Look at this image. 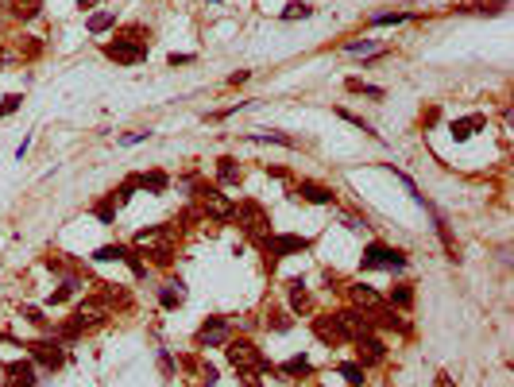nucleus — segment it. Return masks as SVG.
Here are the masks:
<instances>
[{
  "mask_svg": "<svg viewBox=\"0 0 514 387\" xmlns=\"http://www.w3.org/2000/svg\"><path fill=\"white\" fill-rule=\"evenodd\" d=\"M244 109H252V101H236V105H228V109H217V112H209L205 120L217 125V120H228V117H236V112H244Z\"/></svg>",
  "mask_w": 514,
  "mask_h": 387,
  "instance_id": "de8ad7c7",
  "label": "nucleus"
},
{
  "mask_svg": "<svg viewBox=\"0 0 514 387\" xmlns=\"http://www.w3.org/2000/svg\"><path fill=\"white\" fill-rule=\"evenodd\" d=\"M101 54L116 66H139V62H147V54H151V43H139V39H128V35L116 31L112 39L101 43Z\"/></svg>",
  "mask_w": 514,
  "mask_h": 387,
  "instance_id": "0eeeda50",
  "label": "nucleus"
},
{
  "mask_svg": "<svg viewBox=\"0 0 514 387\" xmlns=\"http://www.w3.org/2000/svg\"><path fill=\"white\" fill-rule=\"evenodd\" d=\"M476 132H487V112H464V117L449 120V136L464 144V139H472Z\"/></svg>",
  "mask_w": 514,
  "mask_h": 387,
  "instance_id": "6ab92c4d",
  "label": "nucleus"
},
{
  "mask_svg": "<svg viewBox=\"0 0 514 387\" xmlns=\"http://www.w3.org/2000/svg\"><path fill=\"white\" fill-rule=\"evenodd\" d=\"M294 194L302 197V202H310V205H321V209H333L337 205V190L325 186V183H317V178H298Z\"/></svg>",
  "mask_w": 514,
  "mask_h": 387,
  "instance_id": "2eb2a0df",
  "label": "nucleus"
},
{
  "mask_svg": "<svg viewBox=\"0 0 514 387\" xmlns=\"http://www.w3.org/2000/svg\"><path fill=\"white\" fill-rule=\"evenodd\" d=\"M247 144H279V147H290V151H298L302 147V139L290 136V132H279V128H259V132H247Z\"/></svg>",
  "mask_w": 514,
  "mask_h": 387,
  "instance_id": "b1692460",
  "label": "nucleus"
},
{
  "mask_svg": "<svg viewBox=\"0 0 514 387\" xmlns=\"http://www.w3.org/2000/svg\"><path fill=\"white\" fill-rule=\"evenodd\" d=\"M81 287H86L81 271H70V275H62V279H58V287H54L51 294H47V306H66V302H70L74 294L81 291Z\"/></svg>",
  "mask_w": 514,
  "mask_h": 387,
  "instance_id": "412c9836",
  "label": "nucleus"
},
{
  "mask_svg": "<svg viewBox=\"0 0 514 387\" xmlns=\"http://www.w3.org/2000/svg\"><path fill=\"white\" fill-rule=\"evenodd\" d=\"M352 349H356V360H360L363 368H383L387 364V357H391V345H387V337H379V333H368V337H356L352 341Z\"/></svg>",
  "mask_w": 514,
  "mask_h": 387,
  "instance_id": "9b49d317",
  "label": "nucleus"
},
{
  "mask_svg": "<svg viewBox=\"0 0 514 387\" xmlns=\"http://www.w3.org/2000/svg\"><path fill=\"white\" fill-rule=\"evenodd\" d=\"M23 349H28L31 364H35L39 372H62V368H66V360H70V349H66V345L58 341L54 333L35 337V341H28Z\"/></svg>",
  "mask_w": 514,
  "mask_h": 387,
  "instance_id": "423d86ee",
  "label": "nucleus"
},
{
  "mask_svg": "<svg viewBox=\"0 0 514 387\" xmlns=\"http://www.w3.org/2000/svg\"><path fill=\"white\" fill-rule=\"evenodd\" d=\"M410 20H418V12H375V16H368V20H363V28H368V31H375V28H399V23H410Z\"/></svg>",
  "mask_w": 514,
  "mask_h": 387,
  "instance_id": "2f4dec72",
  "label": "nucleus"
},
{
  "mask_svg": "<svg viewBox=\"0 0 514 387\" xmlns=\"http://www.w3.org/2000/svg\"><path fill=\"white\" fill-rule=\"evenodd\" d=\"M28 151H31V136H23V139H20V147H16V159L23 163V155H28Z\"/></svg>",
  "mask_w": 514,
  "mask_h": 387,
  "instance_id": "4d7b16f0",
  "label": "nucleus"
},
{
  "mask_svg": "<svg viewBox=\"0 0 514 387\" xmlns=\"http://www.w3.org/2000/svg\"><path fill=\"white\" fill-rule=\"evenodd\" d=\"M128 252H132L128 241H109V244H97V248L89 252V260H93V263H124V260H128Z\"/></svg>",
  "mask_w": 514,
  "mask_h": 387,
  "instance_id": "a878e982",
  "label": "nucleus"
},
{
  "mask_svg": "<svg viewBox=\"0 0 514 387\" xmlns=\"http://www.w3.org/2000/svg\"><path fill=\"white\" fill-rule=\"evenodd\" d=\"M344 93L368 97V101H383L387 89H383V86H371V81H363V78H344Z\"/></svg>",
  "mask_w": 514,
  "mask_h": 387,
  "instance_id": "72a5a7b5",
  "label": "nucleus"
},
{
  "mask_svg": "<svg viewBox=\"0 0 514 387\" xmlns=\"http://www.w3.org/2000/svg\"><path fill=\"white\" fill-rule=\"evenodd\" d=\"M286 310H290L294 318L317 314V306H313V294H310V287H305V279H286Z\"/></svg>",
  "mask_w": 514,
  "mask_h": 387,
  "instance_id": "dca6fc26",
  "label": "nucleus"
},
{
  "mask_svg": "<svg viewBox=\"0 0 514 387\" xmlns=\"http://www.w3.org/2000/svg\"><path fill=\"white\" fill-rule=\"evenodd\" d=\"M0 387H39V368L31 364V357H16L4 364V383Z\"/></svg>",
  "mask_w": 514,
  "mask_h": 387,
  "instance_id": "4468645a",
  "label": "nucleus"
},
{
  "mask_svg": "<svg viewBox=\"0 0 514 387\" xmlns=\"http://www.w3.org/2000/svg\"><path fill=\"white\" fill-rule=\"evenodd\" d=\"M78 8L89 16V12H97V0H78Z\"/></svg>",
  "mask_w": 514,
  "mask_h": 387,
  "instance_id": "13d9d810",
  "label": "nucleus"
},
{
  "mask_svg": "<svg viewBox=\"0 0 514 387\" xmlns=\"http://www.w3.org/2000/svg\"><path fill=\"white\" fill-rule=\"evenodd\" d=\"M414 299H418V291H414V283H395L391 291L383 294V302H387V306L402 310V314H410V310H414Z\"/></svg>",
  "mask_w": 514,
  "mask_h": 387,
  "instance_id": "bb28decb",
  "label": "nucleus"
},
{
  "mask_svg": "<svg viewBox=\"0 0 514 387\" xmlns=\"http://www.w3.org/2000/svg\"><path fill=\"white\" fill-rule=\"evenodd\" d=\"M267 175H271V178H283V183H286V178H290V175H286L283 167H267Z\"/></svg>",
  "mask_w": 514,
  "mask_h": 387,
  "instance_id": "bf43d9fd",
  "label": "nucleus"
},
{
  "mask_svg": "<svg viewBox=\"0 0 514 387\" xmlns=\"http://www.w3.org/2000/svg\"><path fill=\"white\" fill-rule=\"evenodd\" d=\"M337 376H341L348 387H363V383H368V368H363L360 360H341V364H337Z\"/></svg>",
  "mask_w": 514,
  "mask_h": 387,
  "instance_id": "c9c22d12",
  "label": "nucleus"
},
{
  "mask_svg": "<svg viewBox=\"0 0 514 387\" xmlns=\"http://www.w3.org/2000/svg\"><path fill=\"white\" fill-rule=\"evenodd\" d=\"M197 62V54H186V51H174V54H167V66H174V70H178V66H194Z\"/></svg>",
  "mask_w": 514,
  "mask_h": 387,
  "instance_id": "3c124183",
  "label": "nucleus"
},
{
  "mask_svg": "<svg viewBox=\"0 0 514 387\" xmlns=\"http://www.w3.org/2000/svg\"><path fill=\"white\" fill-rule=\"evenodd\" d=\"M221 349H225V360L236 368V372H255V376H263V380L275 376V364H271L267 352H263L252 337H236V333H232Z\"/></svg>",
  "mask_w": 514,
  "mask_h": 387,
  "instance_id": "f03ea898",
  "label": "nucleus"
},
{
  "mask_svg": "<svg viewBox=\"0 0 514 387\" xmlns=\"http://www.w3.org/2000/svg\"><path fill=\"white\" fill-rule=\"evenodd\" d=\"M379 167H383V171H391V175L399 178V183H402V190L410 194V202H414V205H421V209H429V197H426V194L418 190V183H414V178L406 175L402 167H395V163H379Z\"/></svg>",
  "mask_w": 514,
  "mask_h": 387,
  "instance_id": "c756f323",
  "label": "nucleus"
},
{
  "mask_svg": "<svg viewBox=\"0 0 514 387\" xmlns=\"http://www.w3.org/2000/svg\"><path fill=\"white\" fill-rule=\"evenodd\" d=\"M20 59H16V51H4V47H0V70H8V66H16Z\"/></svg>",
  "mask_w": 514,
  "mask_h": 387,
  "instance_id": "864d4df0",
  "label": "nucleus"
},
{
  "mask_svg": "<svg viewBox=\"0 0 514 387\" xmlns=\"http://www.w3.org/2000/svg\"><path fill=\"white\" fill-rule=\"evenodd\" d=\"M228 337H232V318L213 314V318H205V322L194 329V349H201V352L221 349V345H225Z\"/></svg>",
  "mask_w": 514,
  "mask_h": 387,
  "instance_id": "9d476101",
  "label": "nucleus"
},
{
  "mask_svg": "<svg viewBox=\"0 0 514 387\" xmlns=\"http://www.w3.org/2000/svg\"><path fill=\"white\" fill-rule=\"evenodd\" d=\"M51 333H54L58 341L66 345V349H70V345H78L81 337H86V329H81L78 322H74V318H66V322H58V325H51Z\"/></svg>",
  "mask_w": 514,
  "mask_h": 387,
  "instance_id": "e433bc0d",
  "label": "nucleus"
},
{
  "mask_svg": "<svg viewBox=\"0 0 514 387\" xmlns=\"http://www.w3.org/2000/svg\"><path fill=\"white\" fill-rule=\"evenodd\" d=\"M20 318H23V322H31L35 329H43V333H51V318H47L43 306H35V302H23V306H20Z\"/></svg>",
  "mask_w": 514,
  "mask_h": 387,
  "instance_id": "a19ab883",
  "label": "nucleus"
},
{
  "mask_svg": "<svg viewBox=\"0 0 514 387\" xmlns=\"http://www.w3.org/2000/svg\"><path fill=\"white\" fill-rule=\"evenodd\" d=\"M86 31L89 35H109V31H116V12L112 8H97V12L86 16Z\"/></svg>",
  "mask_w": 514,
  "mask_h": 387,
  "instance_id": "c85d7f7f",
  "label": "nucleus"
},
{
  "mask_svg": "<svg viewBox=\"0 0 514 387\" xmlns=\"http://www.w3.org/2000/svg\"><path fill=\"white\" fill-rule=\"evenodd\" d=\"M310 16H313V4H310V0H290V4H283L279 20H283V23H298V20H310Z\"/></svg>",
  "mask_w": 514,
  "mask_h": 387,
  "instance_id": "4c0bfd02",
  "label": "nucleus"
},
{
  "mask_svg": "<svg viewBox=\"0 0 514 387\" xmlns=\"http://www.w3.org/2000/svg\"><path fill=\"white\" fill-rule=\"evenodd\" d=\"M310 333L317 337L325 349H341V345H348L344 329H341V322H337L333 314H310Z\"/></svg>",
  "mask_w": 514,
  "mask_h": 387,
  "instance_id": "ddd939ff",
  "label": "nucleus"
},
{
  "mask_svg": "<svg viewBox=\"0 0 514 387\" xmlns=\"http://www.w3.org/2000/svg\"><path fill=\"white\" fill-rule=\"evenodd\" d=\"M337 117H341L344 120V125H352V128H360L363 132V136H371V139H379V132H375V125H371V120H363L360 117V112H352V109H344V105H337Z\"/></svg>",
  "mask_w": 514,
  "mask_h": 387,
  "instance_id": "58836bf2",
  "label": "nucleus"
},
{
  "mask_svg": "<svg viewBox=\"0 0 514 387\" xmlns=\"http://www.w3.org/2000/svg\"><path fill=\"white\" fill-rule=\"evenodd\" d=\"M47 51L43 35H20V43H16V59L20 62H39Z\"/></svg>",
  "mask_w": 514,
  "mask_h": 387,
  "instance_id": "473e14b6",
  "label": "nucleus"
},
{
  "mask_svg": "<svg viewBox=\"0 0 514 387\" xmlns=\"http://www.w3.org/2000/svg\"><path fill=\"white\" fill-rule=\"evenodd\" d=\"M429 217H433V233L437 236H441V244H445V256H449L452 263H457L460 260V248H457V236H452V225H449V217H445V213L441 209H437V205L433 202H429Z\"/></svg>",
  "mask_w": 514,
  "mask_h": 387,
  "instance_id": "aec40b11",
  "label": "nucleus"
},
{
  "mask_svg": "<svg viewBox=\"0 0 514 387\" xmlns=\"http://www.w3.org/2000/svg\"><path fill=\"white\" fill-rule=\"evenodd\" d=\"M333 213H337V221L348 229V233H368V217H360V213H348V209H341V205H333Z\"/></svg>",
  "mask_w": 514,
  "mask_h": 387,
  "instance_id": "79ce46f5",
  "label": "nucleus"
},
{
  "mask_svg": "<svg viewBox=\"0 0 514 387\" xmlns=\"http://www.w3.org/2000/svg\"><path fill=\"white\" fill-rule=\"evenodd\" d=\"M155 294H159V306L174 314V310H178L182 302H186V283L170 275V279H163V283H159V291H155Z\"/></svg>",
  "mask_w": 514,
  "mask_h": 387,
  "instance_id": "5701e85b",
  "label": "nucleus"
},
{
  "mask_svg": "<svg viewBox=\"0 0 514 387\" xmlns=\"http://www.w3.org/2000/svg\"><path fill=\"white\" fill-rule=\"evenodd\" d=\"M89 213H93V217L101 221V225H116V213H120V209H116V205H112V197L105 194V197H101V202H97Z\"/></svg>",
  "mask_w": 514,
  "mask_h": 387,
  "instance_id": "37998d69",
  "label": "nucleus"
},
{
  "mask_svg": "<svg viewBox=\"0 0 514 387\" xmlns=\"http://www.w3.org/2000/svg\"><path fill=\"white\" fill-rule=\"evenodd\" d=\"M240 183H244V167H240V159L221 155L217 159V186H240Z\"/></svg>",
  "mask_w": 514,
  "mask_h": 387,
  "instance_id": "cd10ccee",
  "label": "nucleus"
},
{
  "mask_svg": "<svg viewBox=\"0 0 514 387\" xmlns=\"http://www.w3.org/2000/svg\"><path fill=\"white\" fill-rule=\"evenodd\" d=\"M74 322H78L81 329H86V333H93V329H101V325H109V318H116V310L109 306V302L101 299V294H86V299L78 302V306H74Z\"/></svg>",
  "mask_w": 514,
  "mask_h": 387,
  "instance_id": "6e6552de",
  "label": "nucleus"
},
{
  "mask_svg": "<svg viewBox=\"0 0 514 387\" xmlns=\"http://www.w3.org/2000/svg\"><path fill=\"white\" fill-rule=\"evenodd\" d=\"M437 125H441V109L433 105L429 112H421V128H437Z\"/></svg>",
  "mask_w": 514,
  "mask_h": 387,
  "instance_id": "603ef678",
  "label": "nucleus"
},
{
  "mask_svg": "<svg viewBox=\"0 0 514 387\" xmlns=\"http://www.w3.org/2000/svg\"><path fill=\"white\" fill-rule=\"evenodd\" d=\"M371 51H379V43H375V39H368V35H360V39H348V43L341 47V54H352V59H368Z\"/></svg>",
  "mask_w": 514,
  "mask_h": 387,
  "instance_id": "ea45409f",
  "label": "nucleus"
},
{
  "mask_svg": "<svg viewBox=\"0 0 514 387\" xmlns=\"http://www.w3.org/2000/svg\"><path fill=\"white\" fill-rule=\"evenodd\" d=\"M151 139V128H136V132H128V136H120L116 144L120 147H136V144H147Z\"/></svg>",
  "mask_w": 514,
  "mask_h": 387,
  "instance_id": "09e8293b",
  "label": "nucleus"
},
{
  "mask_svg": "<svg viewBox=\"0 0 514 387\" xmlns=\"http://www.w3.org/2000/svg\"><path fill=\"white\" fill-rule=\"evenodd\" d=\"M155 357H159V372H163V380H174V376H178V360H174V352H170V349H159Z\"/></svg>",
  "mask_w": 514,
  "mask_h": 387,
  "instance_id": "a18cd8bd",
  "label": "nucleus"
},
{
  "mask_svg": "<svg viewBox=\"0 0 514 387\" xmlns=\"http://www.w3.org/2000/svg\"><path fill=\"white\" fill-rule=\"evenodd\" d=\"M433 387H457V380H452L449 372H437V380H433Z\"/></svg>",
  "mask_w": 514,
  "mask_h": 387,
  "instance_id": "6e6d98bb",
  "label": "nucleus"
},
{
  "mask_svg": "<svg viewBox=\"0 0 514 387\" xmlns=\"http://www.w3.org/2000/svg\"><path fill=\"white\" fill-rule=\"evenodd\" d=\"M313 376H317L313 360L305 357V352H294V357H286V360H283V364H275V376H271V380L290 383V380H313Z\"/></svg>",
  "mask_w": 514,
  "mask_h": 387,
  "instance_id": "f3484780",
  "label": "nucleus"
},
{
  "mask_svg": "<svg viewBox=\"0 0 514 387\" xmlns=\"http://www.w3.org/2000/svg\"><path fill=\"white\" fill-rule=\"evenodd\" d=\"M124 267H128V271H132V279H136V283H144V279H147V275H151V267H147V263H144V256H139V252H136V248H132V252H128V260H124Z\"/></svg>",
  "mask_w": 514,
  "mask_h": 387,
  "instance_id": "c03bdc74",
  "label": "nucleus"
},
{
  "mask_svg": "<svg viewBox=\"0 0 514 387\" xmlns=\"http://www.w3.org/2000/svg\"><path fill=\"white\" fill-rule=\"evenodd\" d=\"M43 12V0H8V20L16 23H31Z\"/></svg>",
  "mask_w": 514,
  "mask_h": 387,
  "instance_id": "7c9ffc66",
  "label": "nucleus"
},
{
  "mask_svg": "<svg viewBox=\"0 0 514 387\" xmlns=\"http://www.w3.org/2000/svg\"><path fill=\"white\" fill-rule=\"evenodd\" d=\"M178 229L170 225V221H163V225H147V229H139L136 236H132V248L144 256V263L151 271H170L174 267V260H178Z\"/></svg>",
  "mask_w": 514,
  "mask_h": 387,
  "instance_id": "f257e3e1",
  "label": "nucleus"
},
{
  "mask_svg": "<svg viewBox=\"0 0 514 387\" xmlns=\"http://www.w3.org/2000/svg\"><path fill=\"white\" fill-rule=\"evenodd\" d=\"M371 325H375L379 337H399V341H410L414 337V322L402 314V310L387 306V302L379 310H371Z\"/></svg>",
  "mask_w": 514,
  "mask_h": 387,
  "instance_id": "1a4fd4ad",
  "label": "nucleus"
},
{
  "mask_svg": "<svg viewBox=\"0 0 514 387\" xmlns=\"http://www.w3.org/2000/svg\"><path fill=\"white\" fill-rule=\"evenodd\" d=\"M139 194V183H136V175H128V178H120V183L109 190V197H112V205L116 209H124V205H132V197Z\"/></svg>",
  "mask_w": 514,
  "mask_h": 387,
  "instance_id": "f704fd0d",
  "label": "nucleus"
},
{
  "mask_svg": "<svg viewBox=\"0 0 514 387\" xmlns=\"http://www.w3.org/2000/svg\"><path fill=\"white\" fill-rule=\"evenodd\" d=\"M232 225H236L252 244H259L267 233H275V229H271V209L263 202H255V197H240L236 209H232Z\"/></svg>",
  "mask_w": 514,
  "mask_h": 387,
  "instance_id": "7ed1b4c3",
  "label": "nucleus"
},
{
  "mask_svg": "<svg viewBox=\"0 0 514 387\" xmlns=\"http://www.w3.org/2000/svg\"><path fill=\"white\" fill-rule=\"evenodd\" d=\"M20 105H23V93H4L0 97V120H8L12 112H20Z\"/></svg>",
  "mask_w": 514,
  "mask_h": 387,
  "instance_id": "49530a36",
  "label": "nucleus"
},
{
  "mask_svg": "<svg viewBox=\"0 0 514 387\" xmlns=\"http://www.w3.org/2000/svg\"><path fill=\"white\" fill-rule=\"evenodd\" d=\"M255 248L267 256V267L275 271L279 260H290V256H305L313 252V236H302V233H267Z\"/></svg>",
  "mask_w": 514,
  "mask_h": 387,
  "instance_id": "39448f33",
  "label": "nucleus"
},
{
  "mask_svg": "<svg viewBox=\"0 0 514 387\" xmlns=\"http://www.w3.org/2000/svg\"><path fill=\"white\" fill-rule=\"evenodd\" d=\"M136 183H139V190H144V194L163 197V194H170L174 178L167 175V171H136Z\"/></svg>",
  "mask_w": 514,
  "mask_h": 387,
  "instance_id": "4be33fe9",
  "label": "nucleus"
},
{
  "mask_svg": "<svg viewBox=\"0 0 514 387\" xmlns=\"http://www.w3.org/2000/svg\"><path fill=\"white\" fill-rule=\"evenodd\" d=\"M406 267H410V256L387 241H368L360 252V275L363 271H391V275H399Z\"/></svg>",
  "mask_w": 514,
  "mask_h": 387,
  "instance_id": "20e7f679",
  "label": "nucleus"
},
{
  "mask_svg": "<svg viewBox=\"0 0 514 387\" xmlns=\"http://www.w3.org/2000/svg\"><path fill=\"white\" fill-rule=\"evenodd\" d=\"M294 325H298V318L290 314L286 306H267L263 310V329H267V333H290Z\"/></svg>",
  "mask_w": 514,
  "mask_h": 387,
  "instance_id": "393cba45",
  "label": "nucleus"
},
{
  "mask_svg": "<svg viewBox=\"0 0 514 387\" xmlns=\"http://www.w3.org/2000/svg\"><path fill=\"white\" fill-rule=\"evenodd\" d=\"M344 291H348V306H360V310H368V314L383 306V294H379L371 283H363V279H352V283H344Z\"/></svg>",
  "mask_w": 514,
  "mask_h": 387,
  "instance_id": "a211bd4d",
  "label": "nucleus"
},
{
  "mask_svg": "<svg viewBox=\"0 0 514 387\" xmlns=\"http://www.w3.org/2000/svg\"><path fill=\"white\" fill-rule=\"evenodd\" d=\"M247 78H252V70H236V74H228V86H244Z\"/></svg>",
  "mask_w": 514,
  "mask_h": 387,
  "instance_id": "5fc2aeb1",
  "label": "nucleus"
},
{
  "mask_svg": "<svg viewBox=\"0 0 514 387\" xmlns=\"http://www.w3.org/2000/svg\"><path fill=\"white\" fill-rule=\"evenodd\" d=\"M120 35H128V39H139V43H151V28H144V23H128V28H124Z\"/></svg>",
  "mask_w": 514,
  "mask_h": 387,
  "instance_id": "8fccbe9b",
  "label": "nucleus"
},
{
  "mask_svg": "<svg viewBox=\"0 0 514 387\" xmlns=\"http://www.w3.org/2000/svg\"><path fill=\"white\" fill-rule=\"evenodd\" d=\"M209 4H217V8H221V0H209Z\"/></svg>",
  "mask_w": 514,
  "mask_h": 387,
  "instance_id": "052dcab7",
  "label": "nucleus"
},
{
  "mask_svg": "<svg viewBox=\"0 0 514 387\" xmlns=\"http://www.w3.org/2000/svg\"><path fill=\"white\" fill-rule=\"evenodd\" d=\"M333 318L341 322L344 337H348V345H352L356 337L375 333V325H371V314H368V310H360V306H337V310H333Z\"/></svg>",
  "mask_w": 514,
  "mask_h": 387,
  "instance_id": "f8f14e48",
  "label": "nucleus"
}]
</instances>
